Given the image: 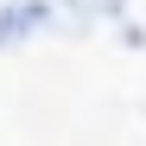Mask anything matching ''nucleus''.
I'll use <instances>...</instances> for the list:
<instances>
[{
	"instance_id": "obj_1",
	"label": "nucleus",
	"mask_w": 146,
	"mask_h": 146,
	"mask_svg": "<svg viewBox=\"0 0 146 146\" xmlns=\"http://www.w3.org/2000/svg\"><path fill=\"white\" fill-rule=\"evenodd\" d=\"M51 26H57V0H7L0 7V51H13V44H26Z\"/></svg>"
}]
</instances>
